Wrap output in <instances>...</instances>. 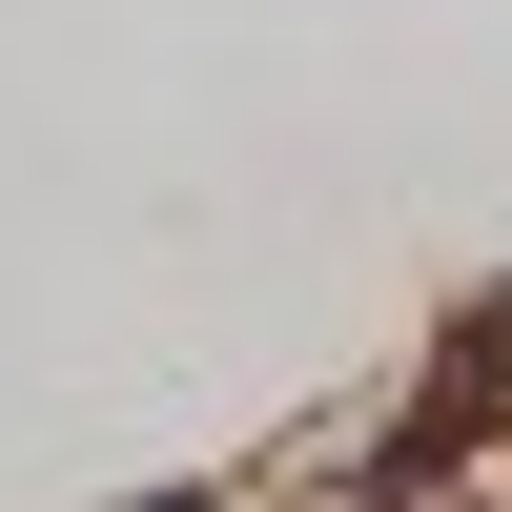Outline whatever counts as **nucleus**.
Wrapping results in <instances>:
<instances>
[{"label":"nucleus","instance_id":"f257e3e1","mask_svg":"<svg viewBox=\"0 0 512 512\" xmlns=\"http://www.w3.org/2000/svg\"><path fill=\"white\" fill-rule=\"evenodd\" d=\"M123 512H226V492H123Z\"/></svg>","mask_w":512,"mask_h":512}]
</instances>
